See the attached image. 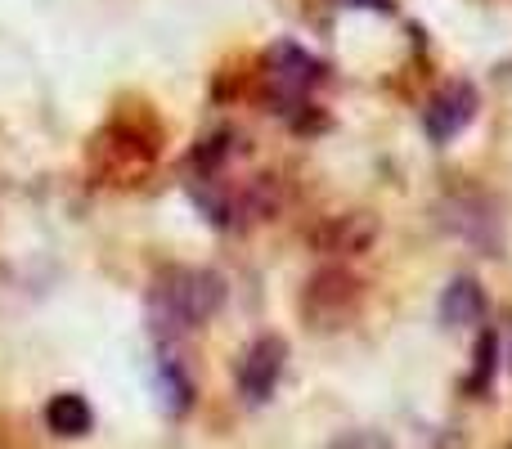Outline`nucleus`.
<instances>
[{
	"label": "nucleus",
	"mask_w": 512,
	"mask_h": 449,
	"mask_svg": "<svg viewBox=\"0 0 512 449\" xmlns=\"http://www.w3.org/2000/svg\"><path fill=\"white\" fill-rule=\"evenodd\" d=\"M216 301H221V283H216L212 274H180L176 288H167V310L180 324L207 319L216 310Z\"/></svg>",
	"instance_id": "4"
},
{
	"label": "nucleus",
	"mask_w": 512,
	"mask_h": 449,
	"mask_svg": "<svg viewBox=\"0 0 512 449\" xmlns=\"http://www.w3.org/2000/svg\"><path fill=\"white\" fill-rule=\"evenodd\" d=\"M369 238H373V225L364 221V216H342V221L328 225V234L319 238V243H324L328 252H360Z\"/></svg>",
	"instance_id": "8"
},
{
	"label": "nucleus",
	"mask_w": 512,
	"mask_h": 449,
	"mask_svg": "<svg viewBox=\"0 0 512 449\" xmlns=\"http://www.w3.org/2000/svg\"><path fill=\"white\" fill-rule=\"evenodd\" d=\"M481 310H486V301H481V288L472 279H454L445 288V297H441L445 324H477Z\"/></svg>",
	"instance_id": "7"
},
{
	"label": "nucleus",
	"mask_w": 512,
	"mask_h": 449,
	"mask_svg": "<svg viewBox=\"0 0 512 449\" xmlns=\"http://www.w3.org/2000/svg\"><path fill=\"white\" fill-rule=\"evenodd\" d=\"M346 5H360V9H391V0H346Z\"/></svg>",
	"instance_id": "9"
},
{
	"label": "nucleus",
	"mask_w": 512,
	"mask_h": 449,
	"mask_svg": "<svg viewBox=\"0 0 512 449\" xmlns=\"http://www.w3.org/2000/svg\"><path fill=\"white\" fill-rule=\"evenodd\" d=\"M283 360H288V346L279 337H261L239 364V391L248 396V405H261V400L274 396L279 387V373H283Z\"/></svg>",
	"instance_id": "2"
},
{
	"label": "nucleus",
	"mask_w": 512,
	"mask_h": 449,
	"mask_svg": "<svg viewBox=\"0 0 512 449\" xmlns=\"http://www.w3.org/2000/svg\"><path fill=\"white\" fill-rule=\"evenodd\" d=\"M45 423L54 427L59 436H86L90 427H95V414H90V405L81 396H54L50 409H45Z\"/></svg>",
	"instance_id": "6"
},
{
	"label": "nucleus",
	"mask_w": 512,
	"mask_h": 449,
	"mask_svg": "<svg viewBox=\"0 0 512 449\" xmlns=\"http://www.w3.org/2000/svg\"><path fill=\"white\" fill-rule=\"evenodd\" d=\"M472 117H477V90L454 81V86H445L441 95L427 104V135H432L436 144H450Z\"/></svg>",
	"instance_id": "3"
},
{
	"label": "nucleus",
	"mask_w": 512,
	"mask_h": 449,
	"mask_svg": "<svg viewBox=\"0 0 512 449\" xmlns=\"http://www.w3.org/2000/svg\"><path fill=\"white\" fill-rule=\"evenodd\" d=\"M355 310H360V279H355L351 270H337V265L319 270L315 279L306 283V292H301V315L315 328L346 324Z\"/></svg>",
	"instance_id": "1"
},
{
	"label": "nucleus",
	"mask_w": 512,
	"mask_h": 449,
	"mask_svg": "<svg viewBox=\"0 0 512 449\" xmlns=\"http://www.w3.org/2000/svg\"><path fill=\"white\" fill-rule=\"evenodd\" d=\"M270 63H274V81H279L283 90H292V95H301L306 86L319 81V59L297 50V45H279V50L270 54Z\"/></svg>",
	"instance_id": "5"
}]
</instances>
